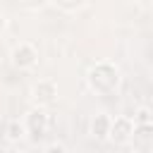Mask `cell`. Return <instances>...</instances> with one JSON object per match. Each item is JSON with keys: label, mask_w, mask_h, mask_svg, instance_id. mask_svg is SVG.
Returning <instances> with one entry per match:
<instances>
[{"label": "cell", "mask_w": 153, "mask_h": 153, "mask_svg": "<svg viewBox=\"0 0 153 153\" xmlns=\"http://www.w3.org/2000/svg\"><path fill=\"white\" fill-rule=\"evenodd\" d=\"M120 81H122L120 67L115 62H110V60H98L86 72V86L96 96H110V93H115L120 88Z\"/></svg>", "instance_id": "6da1fadb"}, {"label": "cell", "mask_w": 153, "mask_h": 153, "mask_svg": "<svg viewBox=\"0 0 153 153\" xmlns=\"http://www.w3.org/2000/svg\"><path fill=\"white\" fill-rule=\"evenodd\" d=\"M10 62L14 69L19 72H26V69H33L38 65V50L33 43L29 41H19L12 50H10Z\"/></svg>", "instance_id": "7a4b0ae2"}, {"label": "cell", "mask_w": 153, "mask_h": 153, "mask_svg": "<svg viewBox=\"0 0 153 153\" xmlns=\"http://www.w3.org/2000/svg\"><path fill=\"white\" fill-rule=\"evenodd\" d=\"M48 127H50V115H48L45 108H31L24 115V129H26V134H29L31 141L43 139L45 131H48Z\"/></svg>", "instance_id": "3957f363"}, {"label": "cell", "mask_w": 153, "mask_h": 153, "mask_svg": "<svg viewBox=\"0 0 153 153\" xmlns=\"http://www.w3.org/2000/svg\"><path fill=\"white\" fill-rule=\"evenodd\" d=\"M31 100L36 103V108H48L57 100V84L53 79H38L31 86Z\"/></svg>", "instance_id": "277c9868"}, {"label": "cell", "mask_w": 153, "mask_h": 153, "mask_svg": "<svg viewBox=\"0 0 153 153\" xmlns=\"http://www.w3.org/2000/svg\"><path fill=\"white\" fill-rule=\"evenodd\" d=\"M131 134H134V120H131V117H127V115L112 117L110 143H115V146H129V141H131Z\"/></svg>", "instance_id": "5b68a950"}, {"label": "cell", "mask_w": 153, "mask_h": 153, "mask_svg": "<svg viewBox=\"0 0 153 153\" xmlns=\"http://www.w3.org/2000/svg\"><path fill=\"white\" fill-rule=\"evenodd\" d=\"M129 148L131 153H153V124H134Z\"/></svg>", "instance_id": "8992f818"}, {"label": "cell", "mask_w": 153, "mask_h": 153, "mask_svg": "<svg viewBox=\"0 0 153 153\" xmlns=\"http://www.w3.org/2000/svg\"><path fill=\"white\" fill-rule=\"evenodd\" d=\"M110 129H112V117L108 112H96L91 117L88 131H91V136L96 141H110Z\"/></svg>", "instance_id": "52a82bcc"}, {"label": "cell", "mask_w": 153, "mask_h": 153, "mask_svg": "<svg viewBox=\"0 0 153 153\" xmlns=\"http://www.w3.org/2000/svg\"><path fill=\"white\" fill-rule=\"evenodd\" d=\"M24 134H26L24 122H19V120H10V122H7V127H5V139H7V141L17 143V141L24 139Z\"/></svg>", "instance_id": "ba28073f"}, {"label": "cell", "mask_w": 153, "mask_h": 153, "mask_svg": "<svg viewBox=\"0 0 153 153\" xmlns=\"http://www.w3.org/2000/svg\"><path fill=\"white\" fill-rule=\"evenodd\" d=\"M134 124H153V110L151 108H146V105H141V108H136V112H134Z\"/></svg>", "instance_id": "9c48e42d"}, {"label": "cell", "mask_w": 153, "mask_h": 153, "mask_svg": "<svg viewBox=\"0 0 153 153\" xmlns=\"http://www.w3.org/2000/svg\"><path fill=\"white\" fill-rule=\"evenodd\" d=\"M55 7H60V10H67V12H74V10H81V7H86V2H65V0H57L55 2Z\"/></svg>", "instance_id": "30bf717a"}, {"label": "cell", "mask_w": 153, "mask_h": 153, "mask_svg": "<svg viewBox=\"0 0 153 153\" xmlns=\"http://www.w3.org/2000/svg\"><path fill=\"white\" fill-rule=\"evenodd\" d=\"M43 153H67V148H65L60 141H53V143H48V146L43 148Z\"/></svg>", "instance_id": "8fae6325"}, {"label": "cell", "mask_w": 153, "mask_h": 153, "mask_svg": "<svg viewBox=\"0 0 153 153\" xmlns=\"http://www.w3.org/2000/svg\"><path fill=\"white\" fill-rule=\"evenodd\" d=\"M7 31V17H5V12L0 10V36Z\"/></svg>", "instance_id": "7c38bea8"}, {"label": "cell", "mask_w": 153, "mask_h": 153, "mask_svg": "<svg viewBox=\"0 0 153 153\" xmlns=\"http://www.w3.org/2000/svg\"><path fill=\"white\" fill-rule=\"evenodd\" d=\"M151 81H153V69H151Z\"/></svg>", "instance_id": "4fadbf2b"}]
</instances>
